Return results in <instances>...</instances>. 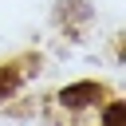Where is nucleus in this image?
<instances>
[{
  "label": "nucleus",
  "instance_id": "f257e3e1",
  "mask_svg": "<svg viewBox=\"0 0 126 126\" xmlns=\"http://www.w3.org/2000/svg\"><path fill=\"white\" fill-rule=\"evenodd\" d=\"M98 94H102V87H98V83H71V87H63V91H59V102L75 110V106L98 102Z\"/></svg>",
  "mask_w": 126,
  "mask_h": 126
},
{
  "label": "nucleus",
  "instance_id": "f03ea898",
  "mask_svg": "<svg viewBox=\"0 0 126 126\" xmlns=\"http://www.w3.org/2000/svg\"><path fill=\"white\" fill-rule=\"evenodd\" d=\"M16 87H20V75H16L12 67H0V98L16 94Z\"/></svg>",
  "mask_w": 126,
  "mask_h": 126
},
{
  "label": "nucleus",
  "instance_id": "7ed1b4c3",
  "mask_svg": "<svg viewBox=\"0 0 126 126\" xmlns=\"http://www.w3.org/2000/svg\"><path fill=\"white\" fill-rule=\"evenodd\" d=\"M122 114H126V106L122 102H110L106 114H102V126H122Z\"/></svg>",
  "mask_w": 126,
  "mask_h": 126
}]
</instances>
